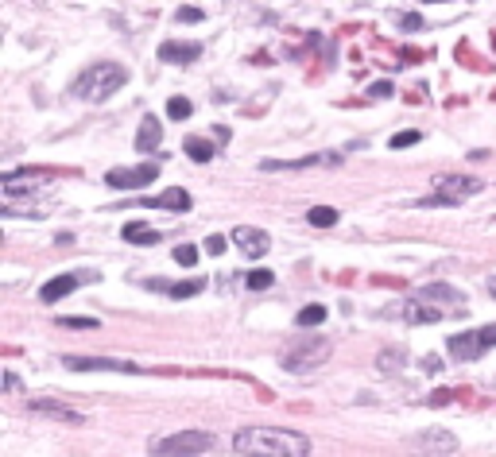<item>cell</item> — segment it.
<instances>
[{"label":"cell","instance_id":"cell-1","mask_svg":"<svg viewBox=\"0 0 496 457\" xmlns=\"http://www.w3.org/2000/svg\"><path fill=\"white\" fill-rule=\"evenodd\" d=\"M241 457H311V438L283 426H244L233 434Z\"/></svg>","mask_w":496,"mask_h":457},{"label":"cell","instance_id":"cell-2","mask_svg":"<svg viewBox=\"0 0 496 457\" xmlns=\"http://www.w3.org/2000/svg\"><path fill=\"white\" fill-rule=\"evenodd\" d=\"M128 82V70L120 66V62H93V66H85L82 74L74 78V85H70V93H74L78 101H109L117 90H125Z\"/></svg>","mask_w":496,"mask_h":457},{"label":"cell","instance_id":"cell-3","mask_svg":"<svg viewBox=\"0 0 496 457\" xmlns=\"http://www.w3.org/2000/svg\"><path fill=\"white\" fill-rule=\"evenodd\" d=\"M213 446H218V438L206 434V430H175V434H167V438L148 442V454L152 457H198Z\"/></svg>","mask_w":496,"mask_h":457},{"label":"cell","instance_id":"cell-4","mask_svg":"<svg viewBox=\"0 0 496 457\" xmlns=\"http://www.w3.org/2000/svg\"><path fill=\"white\" fill-rule=\"evenodd\" d=\"M330 353H334V345H330L326 337H295L291 345L279 353V365H283L287 372H311V368H318Z\"/></svg>","mask_w":496,"mask_h":457},{"label":"cell","instance_id":"cell-5","mask_svg":"<svg viewBox=\"0 0 496 457\" xmlns=\"http://www.w3.org/2000/svg\"><path fill=\"white\" fill-rule=\"evenodd\" d=\"M477 190H481L477 178L438 175V178H430V198H423L419 206H458V202H465L469 194H477Z\"/></svg>","mask_w":496,"mask_h":457},{"label":"cell","instance_id":"cell-6","mask_svg":"<svg viewBox=\"0 0 496 457\" xmlns=\"http://www.w3.org/2000/svg\"><path fill=\"white\" fill-rule=\"evenodd\" d=\"M404 449L407 454H419V457H450L458 454V438L450 430H419L411 438H404Z\"/></svg>","mask_w":496,"mask_h":457},{"label":"cell","instance_id":"cell-7","mask_svg":"<svg viewBox=\"0 0 496 457\" xmlns=\"http://www.w3.org/2000/svg\"><path fill=\"white\" fill-rule=\"evenodd\" d=\"M496 345V322L493 325H481V330H469V333H454L450 337V353L458 360H477L481 353H488Z\"/></svg>","mask_w":496,"mask_h":457},{"label":"cell","instance_id":"cell-8","mask_svg":"<svg viewBox=\"0 0 496 457\" xmlns=\"http://www.w3.org/2000/svg\"><path fill=\"white\" fill-rule=\"evenodd\" d=\"M155 178H160V167L140 163V167H113L109 175H105V183H109L113 190H140V186L155 183Z\"/></svg>","mask_w":496,"mask_h":457},{"label":"cell","instance_id":"cell-9","mask_svg":"<svg viewBox=\"0 0 496 457\" xmlns=\"http://www.w3.org/2000/svg\"><path fill=\"white\" fill-rule=\"evenodd\" d=\"M62 368H74V372H143L132 360H109V357H62Z\"/></svg>","mask_w":496,"mask_h":457},{"label":"cell","instance_id":"cell-10","mask_svg":"<svg viewBox=\"0 0 496 457\" xmlns=\"http://www.w3.org/2000/svg\"><path fill=\"white\" fill-rule=\"evenodd\" d=\"M233 244L244 252V256L260 260V256H268L271 237L264 233V229H256V225H236V229H233Z\"/></svg>","mask_w":496,"mask_h":457},{"label":"cell","instance_id":"cell-11","mask_svg":"<svg viewBox=\"0 0 496 457\" xmlns=\"http://www.w3.org/2000/svg\"><path fill=\"white\" fill-rule=\"evenodd\" d=\"M341 163V151H326V155H303V159H264V171H303V167H334Z\"/></svg>","mask_w":496,"mask_h":457},{"label":"cell","instance_id":"cell-12","mask_svg":"<svg viewBox=\"0 0 496 457\" xmlns=\"http://www.w3.org/2000/svg\"><path fill=\"white\" fill-rule=\"evenodd\" d=\"M31 411H35V415H47V419H59V423H70V426L85 423L82 411L66 407V403H59V399H31Z\"/></svg>","mask_w":496,"mask_h":457},{"label":"cell","instance_id":"cell-13","mask_svg":"<svg viewBox=\"0 0 496 457\" xmlns=\"http://www.w3.org/2000/svg\"><path fill=\"white\" fill-rule=\"evenodd\" d=\"M404 322L407 325H430V322H442L446 318V310L442 307H430L427 299H411V302H404Z\"/></svg>","mask_w":496,"mask_h":457},{"label":"cell","instance_id":"cell-14","mask_svg":"<svg viewBox=\"0 0 496 457\" xmlns=\"http://www.w3.org/2000/svg\"><path fill=\"white\" fill-rule=\"evenodd\" d=\"M78 283H85V275H82V272L55 275V279H47V283L39 287V299H43V302H59V299H66V295L74 291Z\"/></svg>","mask_w":496,"mask_h":457},{"label":"cell","instance_id":"cell-15","mask_svg":"<svg viewBox=\"0 0 496 457\" xmlns=\"http://www.w3.org/2000/svg\"><path fill=\"white\" fill-rule=\"evenodd\" d=\"M43 178H47V171H16V175H4V194H8V198L31 194L43 186Z\"/></svg>","mask_w":496,"mask_h":457},{"label":"cell","instance_id":"cell-16","mask_svg":"<svg viewBox=\"0 0 496 457\" xmlns=\"http://www.w3.org/2000/svg\"><path fill=\"white\" fill-rule=\"evenodd\" d=\"M160 140H163L160 120H155V117H143V120H140V132H136V151H143V155H148V151L160 148Z\"/></svg>","mask_w":496,"mask_h":457},{"label":"cell","instance_id":"cell-17","mask_svg":"<svg viewBox=\"0 0 496 457\" xmlns=\"http://www.w3.org/2000/svg\"><path fill=\"white\" fill-rule=\"evenodd\" d=\"M423 299L434 302V307H438V302H446L450 310H462V307H465V295L454 291V287H446V283H430L427 291H423Z\"/></svg>","mask_w":496,"mask_h":457},{"label":"cell","instance_id":"cell-18","mask_svg":"<svg viewBox=\"0 0 496 457\" xmlns=\"http://www.w3.org/2000/svg\"><path fill=\"white\" fill-rule=\"evenodd\" d=\"M202 55V47L198 43H175V39H167L160 47V59H167V62H194Z\"/></svg>","mask_w":496,"mask_h":457},{"label":"cell","instance_id":"cell-19","mask_svg":"<svg viewBox=\"0 0 496 457\" xmlns=\"http://www.w3.org/2000/svg\"><path fill=\"white\" fill-rule=\"evenodd\" d=\"M148 206H160V209H190V194H186L183 186H171V190H163L160 198H152Z\"/></svg>","mask_w":496,"mask_h":457},{"label":"cell","instance_id":"cell-20","mask_svg":"<svg viewBox=\"0 0 496 457\" xmlns=\"http://www.w3.org/2000/svg\"><path fill=\"white\" fill-rule=\"evenodd\" d=\"M125 241L128 244H160V233H155L152 225H143V221H128L125 225Z\"/></svg>","mask_w":496,"mask_h":457},{"label":"cell","instance_id":"cell-21","mask_svg":"<svg viewBox=\"0 0 496 457\" xmlns=\"http://www.w3.org/2000/svg\"><path fill=\"white\" fill-rule=\"evenodd\" d=\"M183 151L194 159V163H210V159H213V151H218V148H213L210 140H202V136H186Z\"/></svg>","mask_w":496,"mask_h":457},{"label":"cell","instance_id":"cell-22","mask_svg":"<svg viewBox=\"0 0 496 457\" xmlns=\"http://www.w3.org/2000/svg\"><path fill=\"white\" fill-rule=\"evenodd\" d=\"M404 349H384V353H380V357H376V368H380V372H384V376H395V372H399V368H404Z\"/></svg>","mask_w":496,"mask_h":457},{"label":"cell","instance_id":"cell-23","mask_svg":"<svg viewBox=\"0 0 496 457\" xmlns=\"http://www.w3.org/2000/svg\"><path fill=\"white\" fill-rule=\"evenodd\" d=\"M306 221L318 225V229H334V225H337V209L334 206H314L311 213H306Z\"/></svg>","mask_w":496,"mask_h":457},{"label":"cell","instance_id":"cell-24","mask_svg":"<svg viewBox=\"0 0 496 457\" xmlns=\"http://www.w3.org/2000/svg\"><path fill=\"white\" fill-rule=\"evenodd\" d=\"M295 322H299V325H322V322H326V307H322V302H311V307L299 310Z\"/></svg>","mask_w":496,"mask_h":457},{"label":"cell","instance_id":"cell-25","mask_svg":"<svg viewBox=\"0 0 496 457\" xmlns=\"http://www.w3.org/2000/svg\"><path fill=\"white\" fill-rule=\"evenodd\" d=\"M190 113H194V105H190L186 97H171V101H167V117H171V120H186Z\"/></svg>","mask_w":496,"mask_h":457},{"label":"cell","instance_id":"cell-26","mask_svg":"<svg viewBox=\"0 0 496 457\" xmlns=\"http://www.w3.org/2000/svg\"><path fill=\"white\" fill-rule=\"evenodd\" d=\"M244 283H248L253 291H268V287H271V283H276V279H271V272H264V267H256V272H248V275H244Z\"/></svg>","mask_w":496,"mask_h":457},{"label":"cell","instance_id":"cell-27","mask_svg":"<svg viewBox=\"0 0 496 457\" xmlns=\"http://www.w3.org/2000/svg\"><path fill=\"white\" fill-rule=\"evenodd\" d=\"M206 283L202 279H190V283H175V287H171V299H190V295H198L202 291Z\"/></svg>","mask_w":496,"mask_h":457},{"label":"cell","instance_id":"cell-28","mask_svg":"<svg viewBox=\"0 0 496 457\" xmlns=\"http://www.w3.org/2000/svg\"><path fill=\"white\" fill-rule=\"evenodd\" d=\"M175 264L194 267V264H198V248H194V244H178V248H175Z\"/></svg>","mask_w":496,"mask_h":457},{"label":"cell","instance_id":"cell-29","mask_svg":"<svg viewBox=\"0 0 496 457\" xmlns=\"http://www.w3.org/2000/svg\"><path fill=\"white\" fill-rule=\"evenodd\" d=\"M419 140H423L419 132H399V136H392V148L404 151V148H411V143H419Z\"/></svg>","mask_w":496,"mask_h":457},{"label":"cell","instance_id":"cell-30","mask_svg":"<svg viewBox=\"0 0 496 457\" xmlns=\"http://www.w3.org/2000/svg\"><path fill=\"white\" fill-rule=\"evenodd\" d=\"M66 330H97V318H62Z\"/></svg>","mask_w":496,"mask_h":457},{"label":"cell","instance_id":"cell-31","mask_svg":"<svg viewBox=\"0 0 496 457\" xmlns=\"http://www.w3.org/2000/svg\"><path fill=\"white\" fill-rule=\"evenodd\" d=\"M202 16H206V12L198 8V4H183V8H178V20H183V24H186V20H190V24H198Z\"/></svg>","mask_w":496,"mask_h":457},{"label":"cell","instance_id":"cell-32","mask_svg":"<svg viewBox=\"0 0 496 457\" xmlns=\"http://www.w3.org/2000/svg\"><path fill=\"white\" fill-rule=\"evenodd\" d=\"M225 248H229V241H225V237H221V233H213L210 241H206V252H210V256H221V252H225Z\"/></svg>","mask_w":496,"mask_h":457},{"label":"cell","instance_id":"cell-33","mask_svg":"<svg viewBox=\"0 0 496 457\" xmlns=\"http://www.w3.org/2000/svg\"><path fill=\"white\" fill-rule=\"evenodd\" d=\"M419 27H423V20L415 16V12H407V16H404V31H419Z\"/></svg>","mask_w":496,"mask_h":457},{"label":"cell","instance_id":"cell-34","mask_svg":"<svg viewBox=\"0 0 496 457\" xmlns=\"http://www.w3.org/2000/svg\"><path fill=\"white\" fill-rule=\"evenodd\" d=\"M423 368H427V372H442V360H438V357H423Z\"/></svg>","mask_w":496,"mask_h":457},{"label":"cell","instance_id":"cell-35","mask_svg":"<svg viewBox=\"0 0 496 457\" xmlns=\"http://www.w3.org/2000/svg\"><path fill=\"white\" fill-rule=\"evenodd\" d=\"M372 93H376V97H392V85H388V82H376V85H372Z\"/></svg>","mask_w":496,"mask_h":457},{"label":"cell","instance_id":"cell-36","mask_svg":"<svg viewBox=\"0 0 496 457\" xmlns=\"http://www.w3.org/2000/svg\"><path fill=\"white\" fill-rule=\"evenodd\" d=\"M488 291H493V299H496V279H488Z\"/></svg>","mask_w":496,"mask_h":457}]
</instances>
